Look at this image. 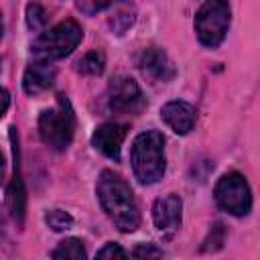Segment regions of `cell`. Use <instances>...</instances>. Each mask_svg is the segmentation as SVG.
<instances>
[{"label":"cell","instance_id":"cell-24","mask_svg":"<svg viewBox=\"0 0 260 260\" xmlns=\"http://www.w3.org/2000/svg\"><path fill=\"white\" fill-rule=\"evenodd\" d=\"M2 181H4V156L0 152V185H2Z\"/></svg>","mask_w":260,"mask_h":260},{"label":"cell","instance_id":"cell-20","mask_svg":"<svg viewBox=\"0 0 260 260\" xmlns=\"http://www.w3.org/2000/svg\"><path fill=\"white\" fill-rule=\"evenodd\" d=\"M128 256V252L120 246V244H116V242H108L102 250H98V254H95V258H126Z\"/></svg>","mask_w":260,"mask_h":260},{"label":"cell","instance_id":"cell-18","mask_svg":"<svg viewBox=\"0 0 260 260\" xmlns=\"http://www.w3.org/2000/svg\"><path fill=\"white\" fill-rule=\"evenodd\" d=\"M132 24H134V10L132 8H122L110 18V26L116 35H124Z\"/></svg>","mask_w":260,"mask_h":260},{"label":"cell","instance_id":"cell-16","mask_svg":"<svg viewBox=\"0 0 260 260\" xmlns=\"http://www.w3.org/2000/svg\"><path fill=\"white\" fill-rule=\"evenodd\" d=\"M45 223L53 232H65V230H71L73 217L67 211H63V209H51V211L45 213Z\"/></svg>","mask_w":260,"mask_h":260},{"label":"cell","instance_id":"cell-19","mask_svg":"<svg viewBox=\"0 0 260 260\" xmlns=\"http://www.w3.org/2000/svg\"><path fill=\"white\" fill-rule=\"evenodd\" d=\"M223 238H225V232H223V225L221 223H215V228H211V234H209V238L203 242L205 246L201 248L203 252H213V250H219L221 248V244H223Z\"/></svg>","mask_w":260,"mask_h":260},{"label":"cell","instance_id":"cell-7","mask_svg":"<svg viewBox=\"0 0 260 260\" xmlns=\"http://www.w3.org/2000/svg\"><path fill=\"white\" fill-rule=\"evenodd\" d=\"M144 95L132 77L118 75L108 85V106L114 114H138L144 108Z\"/></svg>","mask_w":260,"mask_h":260},{"label":"cell","instance_id":"cell-15","mask_svg":"<svg viewBox=\"0 0 260 260\" xmlns=\"http://www.w3.org/2000/svg\"><path fill=\"white\" fill-rule=\"evenodd\" d=\"M53 258H69V260H83L85 258V248L83 242L77 238H67L59 242V246L51 252Z\"/></svg>","mask_w":260,"mask_h":260},{"label":"cell","instance_id":"cell-6","mask_svg":"<svg viewBox=\"0 0 260 260\" xmlns=\"http://www.w3.org/2000/svg\"><path fill=\"white\" fill-rule=\"evenodd\" d=\"M213 197H215V203L223 211H228L230 215H236V217L248 215L252 209V193H250V187H248L244 175H240V173L223 175L215 183Z\"/></svg>","mask_w":260,"mask_h":260},{"label":"cell","instance_id":"cell-23","mask_svg":"<svg viewBox=\"0 0 260 260\" xmlns=\"http://www.w3.org/2000/svg\"><path fill=\"white\" fill-rule=\"evenodd\" d=\"M8 106H10V95H8V91L4 87H0V118L6 114Z\"/></svg>","mask_w":260,"mask_h":260},{"label":"cell","instance_id":"cell-14","mask_svg":"<svg viewBox=\"0 0 260 260\" xmlns=\"http://www.w3.org/2000/svg\"><path fill=\"white\" fill-rule=\"evenodd\" d=\"M75 67H77V71L83 73V75H100V73L104 71V67H106V57H104L102 51L93 49V51L85 53V55L75 63Z\"/></svg>","mask_w":260,"mask_h":260},{"label":"cell","instance_id":"cell-9","mask_svg":"<svg viewBox=\"0 0 260 260\" xmlns=\"http://www.w3.org/2000/svg\"><path fill=\"white\" fill-rule=\"evenodd\" d=\"M181 209H183L181 197L175 193L156 199L152 205V219L156 230L165 236H173L181 225Z\"/></svg>","mask_w":260,"mask_h":260},{"label":"cell","instance_id":"cell-12","mask_svg":"<svg viewBox=\"0 0 260 260\" xmlns=\"http://www.w3.org/2000/svg\"><path fill=\"white\" fill-rule=\"evenodd\" d=\"M160 118L169 124V128L177 134H187L193 130L195 120H197V112L191 104L183 102V100H173L169 104L162 106L160 110Z\"/></svg>","mask_w":260,"mask_h":260},{"label":"cell","instance_id":"cell-13","mask_svg":"<svg viewBox=\"0 0 260 260\" xmlns=\"http://www.w3.org/2000/svg\"><path fill=\"white\" fill-rule=\"evenodd\" d=\"M53 81H55V67L51 65V61L37 59L26 67L22 77V87L28 95H39L47 91L53 85Z\"/></svg>","mask_w":260,"mask_h":260},{"label":"cell","instance_id":"cell-1","mask_svg":"<svg viewBox=\"0 0 260 260\" xmlns=\"http://www.w3.org/2000/svg\"><path fill=\"white\" fill-rule=\"evenodd\" d=\"M95 193L102 209L120 232L130 234L140 225V211L134 193L118 173L104 171L98 179Z\"/></svg>","mask_w":260,"mask_h":260},{"label":"cell","instance_id":"cell-11","mask_svg":"<svg viewBox=\"0 0 260 260\" xmlns=\"http://www.w3.org/2000/svg\"><path fill=\"white\" fill-rule=\"evenodd\" d=\"M126 126L124 124H116V122H106L102 126L95 128V132L91 134V144L93 148H98L102 154H106L108 158L118 160L120 158V148L122 142L126 138Z\"/></svg>","mask_w":260,"mask_h":260},{"label":"cell","instance_id":"cell-10","mask_svg":"<svg viewBox=\"0 0 260 260\" xmlns=\"http://www.w3.org/2000/svg\"><path fill=\"white\" fill-rule=\"evenodd\" d=\"M138 67L144 75H148L152 81H171L175 77V65L169 59V55L158 47H148L142 51L138 59Z\"/></svg>","mask_w":260,"mask_h":260},{"label":"cell","instance_id":"cell-3","mask_svg":"<svg viewBox=\"0 0 260 260\" xmlns=\"http://www.w3.org/2000/svg\"><path fill=\"white\" fill-rule=\"evenodd\" d=\"M81 39H83L81 26L75 20L67 18L57 22L53 28L43 30V35H39L37 41L32 43L30 53L43 61L63 59L69 53H73V49L81 43Z\"/></svg>","mask_w":260,"mask_h":260},{"label":"cell","instance_id":"cell-22","mask_svg":"<svg viewBox=\"0 0 260 260\" xmlns=\"http://www.w3.org/2000/svg\"><path fill=\"white\" fill-rule=\"evenodd\" d=\"M134 258H162V250H158L152 244H140L132 252Z\"/></svg>","mask_w":260,"mask_h":260},{"label":"cell","instance_id":"cell-26","mask_svg":"<svg viewBox=\"0 0 260 260\" xmlns=\"http://www.w3.org/2000/svg\"><path fill=\"white\" fill-rule=\"evenodd\" d=\"M0 67H2V65H0Z\"/></svg>","mask_w":260,"mask_h":260},{"label":"cell","instance_id":"cell-25","mask_svg":"<svg viewBox=\"0 0 260 260\" xmlns=\"http://www.w3.org/2000/svg\"><path fill=\"white\" fill-rule=\"evenodd\" d=\"M2 30H4V24H2V14H0V39H2Z\"/></svg>","mask_w":260,"mask_h":260},{"label":"cell","instance_id":"cell-5","mask_svg":"<svg viewBox=\"0 0 260 260\" xmlns=\"http://www.w3.org/2000/svg\"><path fill=\"white\" fill-rule=\"evenodd\" d=\"M232 8L228 0H207L195 14V32L201 45L215 49L228 35Z\"/></svg>","mask_w":260,"mask_h":260},{"label":"cell","instance_id":"cell-17","mask_svg":"<svg viewBox=\"0 0 260 260\" xmlns=\"http://www.w3.org/2000/svg\"><path fill=\"white\" fill-rule=\"evenodd\" d=\"M26 24H28V28L35 30V32H41V30L47 26V12H45V8H43L41 4L30 2V4L26 6Z\"/></svg>","mask_w":260,"mask_h":260},{"label":"cell","instance_id":"cell-21","mask_svg":"<svg viewBox=\"0 0 260 260\" xmlns=\"http://www.w3.org/2000/svg\"><path fill=\"white\" fill-rule=\"evenodd\" d=\"M114 2H118V0H77V6H79L83 12H87V14H95V12L108 8V6L114 4Z\"/></svg>","mask_w":260,"mask_h":260},{"label":"cell","instance_id":"cell-4","mask_svg":"<svg viewBox=\"0 0 260 260\" xmlns=\"http://www.w3.org/2000/svg\"><path fill=\"white\" fill-rule=\"evenodd\" d=\"M75 130V116L65 100V95H59V102L55 108L43 110L39 116V134L47 146L53 150H65L73 138Z\"/></svg>","mask_w":260,"mask_h":260},{"label":"cell","instance_id":"cell-2","mask_svg":"<svg viewBox=\"0 0 260 260\" xmlns=\"http://www.w3.org/2000/svg\"><path fill=\"white\" fill-rule=\"evenodd\" d=\"M130 162L134 177L142 185H152L165 175V138L158 130H146L132 142Z\"/></svg>","mask_w":260,"mask_h":260},{"label":"cell","instance_id":"cell-8","mask_svg":"<svg viewBox=\"0 0 260 260\" xmlns=\"http://www.w3.org/2000/svg\"><path fill=\"white\" fill-rule=\"evenodd\" d=\"M10 142H12L14 165H12V181H10L8 191H6V203H8L12 219L18 225H22L24 213H26V189H24L22 171H20V148H18V134H16L14 126L10 128Z\"/></svg>","mask_w":260,"mask_h":260}]
</instances>
